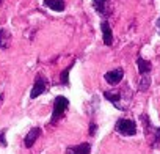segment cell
I'll return each mask as SVG.
<instances>
[{"label": "cell", "instance_id": "obj_15", "mask_svg": "<svg viewBox=\"0 0 160 154\" xmlns=\"http://www.w3.org/2000/svg\"><path fill=\"white\" fill-rule=\"evenodd\" d=\"M5 129L0 131V146H7V138H5Z\"/></svg>", "mask_w": 160, "mask_h": 154}, {"label": "cell", "instance_id": "obj_14", "mask_svg": "<svg viewBox=\"0 0 160 154\" xmlns=\"http://www.w3.org/2000/svg\"><path fill=\"white\" fill-rule=\"evenodd\" d=\"M107 2V0H94V8L101 13V14H104L105 13V10H104V3Z\"/></svg>", "mask_w": 160, "mask_h": 154}, {"label": "cell", "instance_id": "obj_5", "mask_svg": "<svg viewBox=\"0 0 160 154\" xmlns=\"http://www.w3.org/2000/svg\"><path fill=\"white\" fill-rule=\"evenodd\" d=\"M122 77H124V69L122 68H115V69L105 72L104 79L108 85H118L122 80Z\"/></svg>", "mask_w": 160, "mask_h": 154}, {"label": "cell", "instance_id": "obj_2", "mask_svg": "<svg viewBox=\"0 0 160 154\" xmlns=\"http://www.w3.org/2000/svg\"><path fill=\"white\" fill-rule=\"evenodd\" d=\"M68 107H69V101H68V98H64V96H57L55 101H53V110H52L50 124H57V123L61 120V116L66 113Z\"/></svg>", "mask_w": 160, "mask_h": 154}, {"label": "cell", "instance_id": "obj_7", "mask_svg": "<svg viewBox=\"0 0 160 154\" xmlns=\"http://www.w3.org/2000/svg\"><path fill=\"white\" fill-rule=\"evenodd\" d=\"M39 135H41V127H32L30 132H28V134L25 135V138H24L25 148H32V146L35 145V141L39 138Z\"/></svg>", "mask_w": 160, "mask_h": 154}, {"label": "cell", "instance_id": "obj_16", "mask_svg": "<svg viewBox=\"0 0 160 154\" xmlns=\"http://www.w3.org/2000/svg\"><path fill=\"white\" fill-rule=\"evenodd\" d=\"M94 134H96V124L91 123L90 124V135H94Z\"/></svg>", "mask_w": 160, "mask_h": 154}, {"label": "cell", "instance_id": "obj_1", "mask_svg": "<svg viewBox=\"0 0 160 154\" xmlns=\"http://www.w3.org/2000/svg\"><path fill=\"white\" fill-rule=\"evenodd\" d=\"M104 98L107 101H110L118 110H127L129 109V102L132 99V95H130L129 87H126V90L122 88L119 91H105Z\"/></svg>", "mask_w": 160, "mask_h": 154}, {"label": "cell", "instance_id": "obj_13", "mask_svg": "<svg viewBox=\"0 0 160 154\" xmlns=\"http://www.w3.org/2000/svg\"><path fill=\"white\" fill-rule=\"evenodd\" d=\"M75 63V61H74ZM74 63H71L66 69H63V72L60 74V82L63 84V85H69V72H71V69H72V66H74Z\"/></svg>", "mask_w": 160, "mask_h": 154}, {"label": "cell", "instance_id": "obj_9", "mask_svg": "<svg viewBox=\"0 0 160 154\" xmlns=\"http://www.w3.org/2000/svg\"><path fill=\"white\" fill-rule=\"evenodd\" d=\"M137 66H138V72H140V75H146V74H149V71H151V68H152L151 61L144 60L143 57H138V58H137Z\"/></svg>", "mask_w": 160, "mask_h": 154}, {"label": "cell", "instance_id": "obj_12", "mask_svg": "<svg viewBox=\"0 0 160 154\" xmlns=\"http://www.w3.org/2000/svg\"><path fill=\"white\" fill-rule=\"evenodd\" d=\"M149 85H151V77L148 74L141 75L140 80H138V90L140 91H146V90H149Z\"/></svg>", "mask_w": 160, "mask_h": 154}, {"label": "cell", "instance_id": "obj_11", "mask_svg": "<svg viewBox=\"0 0 160 154\" xmlns=\"http://www.w3.org/2000/svg\"><path fill=\"white\" fill-rule=\"evenodd\" d=\"M10 41H11L10 32L7 28H0V49H7L10 46Z\"/></svg>", "mask_w": 160, "mask_h": 154}, {"label": "cell", "instance_id": "obj_8", "mask_svg": "<svg viewBox=\"0 0 160 154\" xmlns=\"http://www.w3.org/2000/svg\"><path fill=\"white\" fill-rule=\"evenodd\" d=\"M90 151H91L90 143H80L75 146H69L66 149V154H90Z\"/></svg>", "mask_w": 160, "mask_h": 154}, {"label": "cell", "instance_id": "obj_17", "mask_svg": "<svg viewBox=\"0 0 160 154\" xmlns=\"http://www.w3.org/2000/svg\"><path fill=\"white\" fill-rule=\"evenodd\" d=\"M158 28H160V19H158Z\"/></svg>", "mask_w": 160, "mask_h": 154}, {"label": "cell", "instance_id": "obj_4", "mask_svg": "<svg viewBox=\"0 0 160 154\" xmlns=\"http://www.w3.org/2000/svg\"><path fill=\"white\" fill-rule=\"evenodd\" d=\"M47 88V80H46V77L44 75H36V79H35V85L32 88V93H30V98L32 99H36L38 96H41Z\"/></svg>", "mask_w": 160, "mask_h": 154}, {"label": "cell", "instance_id": "obj_10", "mask_svg": "<svg viewBox=\"0 0 160 154\" xmlns=\"http://www.w3.org/2000/svg\"><path fill=\"white\" fill-rule=\"evenodd\" d=\"M44 5L53 11H64V0H42Z\"/></svg>", "mask_w": 160, "mask_h": 154}, {"label": "cell", "instance_id": "obj_3", "mask_svg": "<svg viewBox=\"0 0 160 154\" xmlns=\"http://www.w3.org/2000/svg\"><path fill=\"white\" fill-rule=\"evenodd\" d=\"M116 132L124 135V137H132L137 134V123L130 118H121L116 121V126H115Z\"/></svg>", "mask_w": 160, "mask_h": 154}, {"label": "cell", "instance_id": "obj_6", "mask_svg": "<svg viewBox=\"0 0 160 154\" xmlns=\"http://www.w3.org/2000/svg\"><path fill=\"white\" fill-rule=\"evenodd\" d=\"M101 30H102V39L105 46H112L113 44V33H112V27L108 24V21H102L101 22Z\"/></svg>", "mask_w": 160, "mask_h": 154}]
</instances>
